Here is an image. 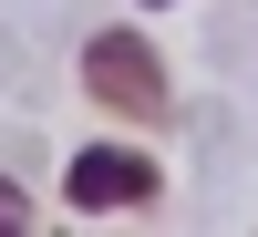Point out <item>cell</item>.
Returning <instances> with one entry per match:
<instances>
[{
  "label": "cell",
  "instance_id": "6da1fadb",
  "mask_svg": "<svg viewBox=\"0 0 258 237\" xmlns=\"http://www.w3.org/2000/svg\"><path fill=\"white\" fill-rule=\"evenodd\" d=\"M83 93H93L103 114H124V124H165V114H176L165 52L135 31V21H114V31H93V41H83Z\"/></svg>",
  "mask_w": 258,
  "mask_h": 237
},
{
  "label": "cell",
  "instance_id": "7a4b0ae2",
  "mask_svg": "<svg viewBox=\"0 0 258 237\" xmlns=\"http://www.w3.org/2000/svg\"><path fill=\"white\" fill-rule=\"evenodd\" d=\"M62 196H73L83 217H103V206H155L165 165L145 155V144H83V155L62 165Z\"/></svg>",
  "mask_w": 258,
  "mask_h": 237
},
{
  "label": "cell",
  "instance_id": "3957f363",
  "mask_svg": "<svg viewBox=\"0 0 258 237\" xmlns=\"http://www.w3.org/2000/svg\"><path fill=\"white\" fill-rule=\"evenodd\" d=\"M0 227H31V196L21 186H0Z\"/></svg>",
  "mask_w": 258,
  "mask_h": 237
},
{
  "label": "cell",
  "instance_id": "277c9868",
  "mask_svg": "<svg viewBox=\"0 0 258 237\" xmlns=\"http://www.w3.org/2000/svg\"><path fill=\"white\" fill-rule=\"evenodd\" d=\"M145 11H165V0H145Z\"/></svg>",
  "mask_w": 258,
  "mask_h": 237
}]
</instances>
